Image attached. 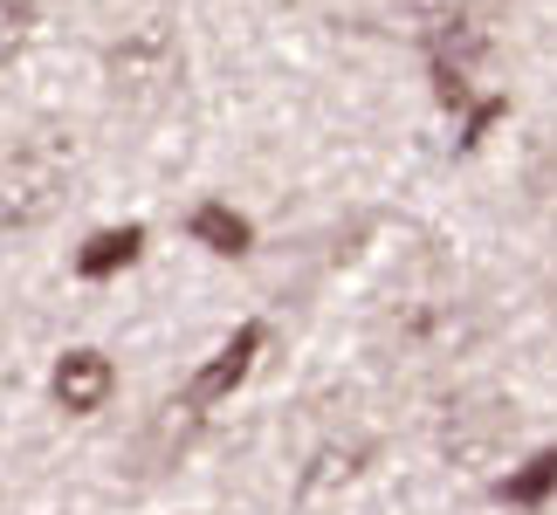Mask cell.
<instances>
[{
	"instance_id": "cell-10",
	"label": "cell",
	"mask_w": 557,
	"mask_h": 515,
	"mask_svg": "<svg viewBox=\"0 0 557 515\" xmlns=\"http://www.w3.org/2000/svg\"><path fill=\"white\" fill-rule=\"evenodd\" d=\"M138 254H145V227L124 221V227H97L90 241L70 254V268H76V282H111V275H124Z\"/></svg>"
},
{
	"instance_id": "cell-8",
	"label": "cell",
	"mask_w": 557,
	"mask_h": 515,
	"mask_svg": "<svg viewBox=\"0 0 557 515\" xmlns=\"http://www.w3.org/2000/svg\"><path fill=\"white\" fill-rule=\"evenodd\" d=\"M200 426H207V413L193 405L186 392L180 399H165L152 419H145V434H138V447H132V461H138V475H165V467H180V454L193 440H200Z\"/></svg>"
},
{
	"instance_id": "cell-7",
	"label": "cell",
	"mask_w": 557,
	"mask_h": 515,
	"mask_svg": "<svg viewBox=\"0 0 557 515\" xmlns=\"http://www.w3.org/2000/svg\"><path fill=\"white\" fill-rule=\"evenodd\" d=\"M262 351H269V324H242V330H234V337L221 343V351H213V357L200 364V372L186 378V399L200 405V413H213V405H221V399L234 392V385H242V378L255 372V357H262Z\"/></svg>"
},
{
	"instance_id": "cell-9",
	"label": "cell",
	"mask_w": 557,
	"mask_h": 515,
	"mask_svg": "<svg viewBox=\"0 0 557 515\" xmlns=\"http://www.w3.org/2000/svg\"><path fill=\"white\" fill-rule=\"evenodd\" d=\"M557 495V440L537 447L523 467H509V475L488 481V502H503V508H517V515H544Z\"/></svg>"
},
{
	"instance_id": "cell-11",
	"label": "cell",
	"mask_w": 557,
	"mask_h": 515,
	"mask_svg": "<svg viewBox=\"0 0 557 515\" xmlns=\"http://www.w3.org/2000/svg\"><path fill=\"white\" fill-rule=\"evenodd\" d=\"M186 234L200 241L207 254H221V262H242V254L255 248V227H248V213H234L227 200H200L186 213Z\"/></svg>"
},
{
	"instance_id": "cell-13",
	"label": "cell",
	"mask_w": 557,
	"mask_h": 515,
	"mask_svg": "<svg viewBox=\"0 0 557 515\" xmlns=\"http://www.w3.org/2000/svg\"><path fill=\"white\" fill-rule=\"evenodd\" d=\"M550 303H557V262H550Z\"/></svg>"
},
{
	"instance_id": "cell-2",
	"label": "cell",
	"mask_w": 557,
	"mask_h": 515,
	"mask_svg": "<svg viewBox=\"0 0 557 515\" xmlns=\"http://www.w3.org/2000/svg\"><path fill=\"white\" fill-rule=\"evenodd\" d=\"M186 90V35L173 14H138L103 41V103L132 124H152Z\"/></svg>"
},
{
	"instance_id": "cell-12",
	"label": "cell",
	"mask_w": 557,
	"mask_h": 515,
	"mask_svg": "<svg viewBox=\"0 0 557 515\" xmlns=\"http://www.w3.org/2000/svg\"><path fill=\"white\" fill-rule=\"evenodd\" d=\"M35 28H41V0H0V70H14L28 55Z\"/></svg>"
},
{
	"instance_id": "cell-4",
	"label": "cell",
	"mask_w": 557,
	"mask_h": 515,
	"mask_svg": "<svg viewBox=\"0 0 557 515\" xmlns=\"http://www.w3.org/2000/svg\"><path fill=\"white\" fill-rule=\"evenodd\" d=\"M393 8L413 21L441 103H468V70L496 49V21L509 14V0H393Z\"/></svg>"
},
{
	"instance_id": "cell-6",
	"label": "cell",
	"mask_w": 557,
	"mask_h": 515,
	"mask_svg": "<svg viewBox=\"0 0 557 515\" xmlns=\"http://www.w3.org/2000/svg\"><path fill=\"white\" fill-rule=\"evenodd\" d=\"M117 392V364L103 357V351H62L55 357V372H49V399L62 405L70 419H90L103 413Z\"/></svg>"
},
{
	"instance_id": "cell-1",
	"label": "cell",
	"mask_w": 557,
	"mask_h": 515,
	"mask_svg": "<svg viewBox=\"0 0 557 515\" xmlns=\"http://www.w3.org/2000/svg\"><path fill=\"white\" fill-rule=\"evenodd\" d=\"M482 343H488V310H482V296L468 282H455V275H413V282H399L372 316L379 364L385 372H406V378L455 372V364H468Z\"/></svg>"
},
{
	"instance_id": "cell-3",
	"label": "cell",
	"mask_w": 557,
	"mask_h": 515,
	"mask_svg": "<svg viewBox=\"0 0 557 515\" xmlns=\"http://www.w3.org/2000/svg\"><path fill=\"white\" fill-rule=\"evenodd\" d=\"M83 172V145L70 124H28L0 152V234H41L70 206Z\"/></svg>"
},
{
	"instance_id": "cell-5",
	"label": "cell",
	"mask_w": 557,
	"mask_h": 515,
	"mask_svg": "<svg viewBox=\"0 0 557 515\" xmlns=\"http://www.w3.org/2000/svg\"><path fill=\"white\" fill-rule=\"evenodd\" d=\"M523 434V405L496 385H455L434 405V447L447 467H496Z\"/></svg>"
}]
</instances>
